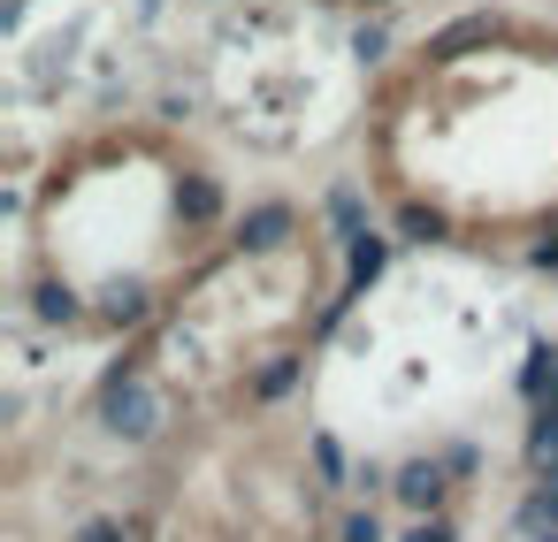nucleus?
<instances>
[{"mask_svg": "<svg viewBox=\"0 0 558 542\" xmlns=\"http://www.w3.org/2000/svg\"><path fill=\"white\" fill-rule=\"evenodd\" d=\"M360 184L390 237L421 252L558 260V24L466 9L383 62Z\"/></svg>", "mask_w": 558, "mask_h": 542, "instance_id": "f257e3e1", "label": "nucleus"}, {"mask_svg": "<svg viewBox=\"0 0 558 542\" xmlns=\"http://www.w3.org/2000/svg\"><path fill=\"white\" fill-rule=\"evenodd\" d=\"M344 313V245L322 214L268 207L169 298V313L116 352L108 390L154 405V435L230 405H276L329 321Z\"/></svg>", "mask_w": 558, "mask_h": 542, "instance_id": "7ed1b4c3", "label": "nucleus"}, {"mask_svg": "<svg viewBox=\"0 0 558 542\" xmlns=\"http://www.w3.org/2000/svg\"><path fill=\"white\" fill-rule=\"evenodd\" d=\"M230 169L184 115H108L62 138L16 207V313L85 352L138 344L169 298L238 237Z\"/></svg>", "mask_w": 558, "mask_h": 542, "instance_id": "f03ea898", "label": "nucleus"}, {"mask_svg": "<svg viewBox=\"0 0 558 542\" xmlns=\"http://www.w3.org/2000/svg\"><path fill=\"white\" fill-rule=\"evenodd\" d=\"M131 542H344V496L314 420L276 397L161 428L138 466Z\"/></svg>", "mask_w": 558, "mask_h": 542, "instance_id": "20e7f679", "label": "nucleus"}]
</instances>
